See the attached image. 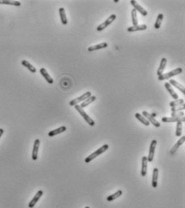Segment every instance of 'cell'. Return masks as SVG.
I'll list each match as a JSON object with an SVG mask.
<instances>
[{
  "instance_id": "cell-28",
  "label": "cell",
  "mask_w": 185,
  "mask_h": 208,
  "mask_svg": "<svg viewBox=\"0 0 185 208\" xmlns=\"http://www.w3.org/2000/svg\"><path fill=\"white\" fill-rule=\"evenodd\" d=\"M163 19V15L160 13L157 16V19H156V21L155 22V25H154L155 29H159L160 26H161V23H162Z\"/></svg>"
},
{
  "instance_id": "cell-4",
  "label": "cell",
  "mask_w": 185,
  "mask_h": 208,
  "mask_svg": "<svg viewBox=\"0 0 185 208\" xmlns=\"http://www.w3.org/2000/svg\"><path fill=\"white\" fill-rule=\"evenodd\" d=\"M115 19H116V15H114V14L113 15H111L109 16V17L107 18V20H105L104 22L101 23L100 25L98 26L96 30H97L98 31H103L104 29H106V27H107L108 26L111 25V24L115 20Z\"/></svg>"
},
{
  "instance_id": "cell-12",
  "label": "cell",
  "mask_w": 185,
  "mask_h": 208,
  "mask_svg": "<svg viewBox=\"0 0 185 208\" xmlns=\"http://www.w3.org/2000/svg\"><path fill=\"white\" fill-rule=\"evenodd\" d=\"M39 72H40V74H42V76H43V78L45 79L46 81H47L49 84H52V83H54V80H53V79H52V77L49 74L48 72L47 71V70H46L45 68H43V67L41 68V69L39 70Z\"/></svg>"
},
{
  "instance_id": "cell-33",
  "label": "cell",
  "mask_w": 185,
  "mask_h": 208,
  "mask_svg": "<svg viewBox=\"0 0 185 208\" xmlns=\"http://www.w3.org/2000/svg\"><path fill=\"white\" fill-rule=\"evenodd\" d=\"M184 116V112H175L172 113V117H183Z\"/></svg>"
},
{
  "instance_id": "cell-19",
  "label": "cell",
  "mask_w": 185,
  "mask_h": 208,
  "mask_svg": "<svg viewBox=\"0 0 185 208\" xmlns=\"http://www.w3.org/2000/svg\"><path fill=\"white\" fill-rule=\"evenodd\" d=\"M169 83H170V85H172L173 86H175L176 89H178L180 92L183 93V95H185L184 86L181 85L180 83H179L178 82H176V81L174 79H170Z\"/></svg>"
},
{
  "instance_id": "cell-36",
  "label": "cell",
  "mask_w": 185,
  "mask_h": 208,
  "mask_svg": "<svg viewBox=\"0 0 185 208\" xmlns=\"http://www.w3.org/2000/svg\"><path fill=\"white\" fill-rule=\"evenodd\" d=\"M84 208H90L89 207H84Z\"/></svg>"
},
{
  "instance_id": "cell-24",
  "label": "cell",
  "mask_w": 185,
  "mask_h": 208,
  "mask_svg": "<svg viewBox=\"0 0 185 208\" xmlns=\"http://www.w3.org/2000/svg\"><path fill=\"white\" fill-rule=\"evenodd\" d=\"M122 194H123V191H122L121 190H119V191H117L115 193H114V194H112V195L107 196V201L112 202L113 200H115V199H116V198H118L119 197H120V196L122 195Z\"/></svg>"
},
{
  "instance_id": "cell-13",
  "label": "cell",
  "mask_w": 185,
  "mask_h": 208,
  "mask_svg": "<svg viewBox=\"0 0 185 208\" xmlns=\"http://www.w3.org/2000/svg\"><path fill=\"white\" fill-rule=\"evenodd\" d=\"M158 176H159V170L156 167L153 169L152 179V185L154 188H156L158 185Z\"/></svg>"
},
{
  "instance_id": "cell-2",
  "label": "cell",
  "mask_w": 185,
  "mask_h": 208,
  "mask_svg": "<svg viewBox=\"0 0 185 208\" xmlns=\"http://www.w3.org/2000/svg\"><path fill=\"white\" fill-rule=\"evenodd\" d=\"M74 106H75V108L76 109V111L79 113V115L83 117V118L88 122V125H90L91 127H94L95 124V122L94 120H93L92 118H91V117H90V116H89V115L84 111V110L79 105H75Z\"/></svg>"
},
{
  "instance_id": "cell-31",
  "label": "cell",
  "mask_w": 185,
  "mask_h": 208,
  "mask_svg": "<svg viewBox=\"0 0 185 208\" xmlns=\"http://www.w3.org/2000/svg\"><path fill=\"white\" fill-rule=\"evenodd\" d=\"M131 20L133 26L138 25V19H137V11L135 9L131 10Z\"/></svg>"
},
{
  "instance_id": "cell-18",
  "label": "cell",
  "mask_w": 185,
  "mask_h": 208,
  "mask_svg": "<svg viewBox=\"0 0 185 208\" xmlns=\"http://www.w3.org/2000/svg\"><path fill=\"white\" fill-rule=\"evenodd\" d=\"M107 42H101L99 44H96V45H93V46H91L88 48V51H97V50H100V49H104V48L107 47Z\"/></svg>"
},
{
  "instance_id": "cell-8",
  "label": "cell",
  "mask_w": 185,
  "mask_h": 208,
  "mask_svg": "<svg viewBox=\"0 0 185 208\" xmlns=\"http://www.w3.org/2000/svg\"><path fill=\"white\" fill-rule=\"evenodd\" d=\"M130 3L132 5V6L134 7V9L136 10V11H139V12L143 16H147V11L146 10L143 8V6H141L139 4V3H137L136 1H135V0H131L130 1Z\"/></svg>"
},
{
  "instance_id": "cell-25",
  "label": "cell",
  "mask_w": 185,
  "mask_h": 208,
  "mask_svg": "<svg viewBox=\"0 0 185 208\" xmlns=\"http://www.w3.org/2000/svg\"><path fill=\"white\" fill-rule=\"evenodd\" d=\"M21 63H22V65L23 66H24L25 67H26L28 70L31 72V73H35L36 72V68L33 65H31V64L28 61L26 60H23L22 62H21Z\"/></svg>"
},
{
  "instance_id": "cell-1",
  "label": "cell",
  "mask_w": 185,
  "mask_h": 208,
  "mask_svg": "<svg viewBox=\"0 0 185 208\" xmlns=\"http://www.w3.org/2000/svg\"><path fill=\"white\" fill-rule=\"evenodd\" d=\"M108 147H109V146L107 145V144H104V146H102V147H100V148H99V149H97V150H95V152H93L92 154H91L89 156H88L86 159H85V163H89L91 161H92V160L94 159H95L96 157H98L99 155H100L101 154L104 153L106 150L108 149Z\"/></svg>"
},
{
  "instance_id": "cell-6",
  "label": "cell",
  "mask_w": 185,
  "mask_h": 208,
  "mask_svg": "<svg viewBox=\"0 0 185 208\" xmlns=\"http://www.w3.org/2000/svg\"><path fill=\"white\" fill-rule=\"evenodd\" d=\"M143 116L144 117V118H146L147 121L149 122L150 123H152V124L154 127H160V123H159V122L156 120V118L153 117V115H152L151 114H149L148 112L143 111Z\"/></svg>"
},
{
  "instance_id": "cell-15",
  "label": "cell",
  "mask_w": 185,
  "mask_h": 208,
  "mask_svg": "<svg viewBox=\"0 0 185 208\" xmlns=\"http://www.w3.org/2000/svg\"><path fill=\"white\" fill-rule=\"evenodd\" d=\"M147 29V26L145 24H142V25H138L137 26H129L127 28V31L129 32H134V31H145Z\"/></svg>"
},
{
  "instance_id": "cell-26",
  "label": "cell",
  "mask_w": 185,
  "mask_h": 208,
  "mask_svg": "<svg viewBox=\"0 0 185 208\" xmlns=\"http://www.w3.org/2000/svg\"><path fill=\"white\" fill-rule=\"evenodd\" d=\"M0 4H6V5H12V6H20L21 3L19 1H10V0H0Z\"/></svg>"
},
{
  "instance_id": "cell-30",
  "label": "cell",
  "mask_w": 185,
  "mask_h": 208,
  "mask_svg": "<svg viewBox=\"0 0 185 208\" xmlns=\"http://www.w3.org/2000/svg\"><path fill=\"white\" fill-rule=\"evenodd\" d=\"M185 109V105L184 103V104H181V105L176 106H174V107H172L171 108V111L172 113H175V112H180L182 111H184Z\"/></svg>"
},
{
  "instance_id": "cell-29",
  "label": "cell",
  "mask_w": 185,
  "mask_h": 208,
  "mask_svg": "<svg viewBox=\"0 0 185 208\" xmlns=\"http://www.w3.org/2000/svg\"><path fill=\"white\" fill-rule=\"evenodd\" d=\"M184 122L183 121H178L176 122V131H175V135L177 137H180L182 134V123Z\"/></svg>"
},
{
  "instance_id": "cell-21",
  "label": "cell",
  "mask_w": 185,
  "mask_h": 208,
  "mask_svg": "<svg viewBox=\"0 0 185 208\" xmlns=\"http://www.w3.org/2000/svg\"><path fill=\"white\" fill-rule=\"evenodd\" d=\"M164 86L166 87V89L168 90V91L170 93V95H171V96H172L173 99H175V100L178 99V95H177V94L175 93V90H173L172 85H170V83H164Z\"/></svg>"
},
{
  "instance_id": "cell-5",
  "label": "cell",
  "mask_w": 185,
  "mask_h": 208,
  "mask_svg": "<svg viewBox=\"0 0 185 208\" xmlns=\"http://www.w3.org/2000/svg\"><path fill=\"white\" fill-rule=\"evenodd\" d=\"M90 96H91V93L90 92V91H87V92L84 93L83 95H82L81 96L77 97V98L75 99H72V101L69 102V105L73 106L75 105H78L79 103L83 102L85 99H87L88 98H89Z\"/></svg>"
},
{
  "instance_id": "cell-7",
  "label": "cell",
  "mask_w": 185,
  "mask_h": 208,
  "mask_svg": "<svg viewBox=\"0 0 185 208\" xmlns=\"http://www.w3.org/2000/svg\"><path fill=\"white\" fill-rule=\"evenodd\" d=\"M156 145H157V141H156V139H153V140L152 141V143H151V145H150L149 153H148V156L147 157V161H148L149 163H152V162L153 161Z\"/></svg>"
},
{
  "instance_id": "cell-20",
  "label": "cell",
  "mask_w": 185,
  "mask_h": 208,
  "mask_svg": "<svg viewBox=\"0 0 185 208\" xmlns=\"http://www.w3.org/2000/svg\"><path fill=\"white\" fill-rule=\"evenodd\" d=\"M95 99H96V96H95V95L90 96L89 98H88L87 99H85L83 102H81L80 106H81L83 109L85 108V107H87L88 105H90L91 103H92L93 102H95Z\"/></svg>"
},
{
  "instance_id": "cell-17",
  "label": "cell",
  "mask_w": 185,
  "mask_h": 208,
  "mask_svg": "<svg viewBox=\"0 0 185 208\" xmlns=\"http://www.w3.org/2000/svg\"><path fill=\"white\" fill-rule=\"evenodd\" d=\"M147 156H143L142 158V168H141V175L144 177L147 175Z\"/></svg>"
},
{
  "instance_id": "cell-27",
  "label": "cell",
  "mask_w": 185,
  "mask_h": 208,
  "mask_svg": "<svg viewBox=\"0 0 185 208\" xmlns=\"http://www.w3.org/2000/svg\"><path fill=\"white\" fill-rule=\"evenodd\" d=\"M135 116H136V118L137 119L139 120V121L141 122H142L143 124H144L145 126H147H147H149V125H150L149 122L147 121L146 118L143 117V115H141V114H140V113H136V114L135 115Z\"/></svg>"
},
{
  "instance_id": "cell-16",
  "label": "cell",
  "mask_w": 185,
  "mask_h": 208,
  "mask_svg": "<svg viewBox=\"0 0 185 208\" xmlns=\"http://www.w3.org/2000/svg\"><path fill=\"white\" fill-rule=\"evenodd\" d=\"M66 131H67V127H66L65 126H62L60 127L55 129V130L50 131L48 133V136L49 137H53V136H55V135H57L58 134H61V133Z\"/></svg>"
},
{
  "instance_id": "cell-23",
  "label": "cell",
  "mask_w": 185,
  "mask_h": 208,
  "mask_svg": "<svg viewBox=\"0 0 185 208\" xmlns=\"http://www.w3.org/2000/svg\"><path fill=\"white\" fill-rule=\"evenodd\" d=\"M59 11V15H60V19H61V22L63 25H67V18L66 16V11L65 9L63 7H60L58 9Z\"/></svg>"
},
{
  "instance_id": "cell-35",
  "label": "cell",
  "mask_w": 185,
  "mask_h": 208,
  "mask_svg": "<svg viewBox=\"0 0 185 208\" xmlns=\"http://www.w3.org/2000/svg\"><path fill=\"white\" fill-rule=\"evenodd\" d=\"M114 2H115V3H118V2H119V0H115Z\"/></svg>"
},
{
  "instance_id": "cell-11",
  "label": "cell",
  "mask_w": 185,
  "mask_h": 208,
  "mask_svg": "<svg viewBox=\"0 0 185 208\" xmlns=\"http://www.w3.org/2000/svg\"><path fill=\"white\" fill-rule=\"evenodd\" d=\"M185 121L184 116L183 117H163L161 118V121L163 122H176L178 121Z\"/></svg>"
},
{
  "instance_id": "cell-9",
  "label": "cell",
  "mask_w": 185,
  "mask_h": 208,
  "mask_svg": "<svg viewBox=\"0 0 185 208\" xmlns=\"http://www.w3.org/2000/svg\"><path fill=\"white\" fill-rule=\"evenodd\" d=\"M39 145H40V140L39 138H37L35 140L34 143V146H33V150H32V159L37 160L38 159V153H39Z\"/></svg>"
},
{
  "instance_id": "cell-34",
  "label": "cell",
  "mask_w": 185,
  "mask_h": 208,
  "mask_svg": "<svg viewBox=\"0 0 185 208\" xmlns=\"http://www.w3.org/2000/svg\"><path fill=\"white\" fill-rule=\"evenodd\" d=\"M3 132H4L3 129H2V128H0V138L2 137V135L3 134Z\"/></svg>"
},
{
  "instance_id": "cell-14",
  "label": "cell",
  "mask_w": 185,
  "mask_h": 208,
  "mask_svg": "<svg viewBox=\"0 0 185 208\" xmlns=\"http://www.w3.org/2000/svg\"><path fill=\"white\" fill-rule=\"evenodd\" d=\"M184 141H185V136L184 135V136H183L182 138H180L178 140V142L173 146V147H172V149H171V150H170V153L172 154H175V152H176V150H178L179 147H181L182 144H184Z\"/></svg>"
},
{
  "instance_id": "cell-22",
  "label": "cell",
  "mask_w": 185,
  "mask_h": 208,
  "mask_svg": "<svg viewBox=\"0 0 185 208\" xmlns=\"http://www.w3.org/2000/svg\"><path fill=\"white\" fill-rule=\"evenodd\" d=\"M166 65H167V58H162L161 62H160V65H159V68L157 70V75L159 76L162 74H163V70L165 69Z\"/></svg>"
},
{
  "instance_id": "cell-10",
  "label": "cell",
  "mask_w": 185,
  "mask_h": 208,
  "mask_svg": "<svg viewBox=\"0 0 185 208\" xmlns=\"http://www.w3.org/2000/svg\"><path fill=\"white\" fill-rule=\"evenodd\" d=\"M43 195V191H39L37 192L35 194V195L34 196V198L31 199V201L30 202L29 204H28V207H29V208H33L35 206V204L37 203V202L39 201V198L42 197V195Z\"/></svg>"
},
{
  "instance_id": "cell-3",
  "label": "cell",
  "mask_w": 185,
  "mask_h": 208,
  "mask_svg": "<svg viewBox=\"0 0 185 208\" xmlns=\"http://www.w3.org/2000/svg\"><path fill=\"white\" fill-rule=\"evenodd\" d=\"M183 72V69L180 68V67H178L176 68L175 70H172L170 72H167L165 74H162L161 75L158 76V80L159 81H162V80H166V79H169L170 78H172L173 76H175V75H178L179 74H181Z\"/></svg>"
},
{
  "instance_id": "cell-32",
  "label": "cell",
  "mask_w": 185,
  "mask_h": 208,
  "mask_svg": "<svg viewBox=\"0 0 185 208\" xmlns=\"http://www.w3.org/2000/svg\"><path fill=\"white\" fill-rule=\"evenodd\" d=\"M184 99H176V100H174V101H172V102H171L170 103H169V106H171V108L172 107H174V106H179V105H181V104H184Z\"/></svg>"
}]
</instances>
